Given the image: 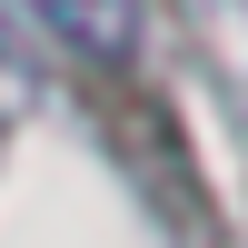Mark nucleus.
Wrapping results in <instances>:
<instances>
[{
	"mask_svg": "<svg viewBox=\"0 0 248 248\" xmlns=\"http://www.w3.org/2000/svg\"><path fill=\"white\" fill-rule=\"evenodd\" d=\"M40 30H60L79 60H129L139 50V0H30Z\"/></svg>",
	"mask_w": 248,
	"mask_h": 248,
	"instance_id": "1",
	"label": "nucleus"
}]
</instances>
